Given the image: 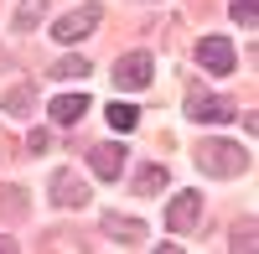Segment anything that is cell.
Masks as SVG:
<instances>
[{"instance_id": "3", "label": "cell", "mask_w": 259, "mask_h": 254, "mask_svg": "<svg viewBox=\"0 0 259 254\" xmlns=\"http://www.w3.org/2000/svg\"><path fill=\"white\" fill-rule=\"evenodd\" d=\"M47 192H52L57 207H89V202H94V197H89V182H83L78 172H68V166H57V172H52Z\"/></svg>"}, {"instance_id": "10", "label": "cell", "mask_w": 259, "mask_h": 254, "mask_svg": "<svg viewBox=\"0 0 259 254\" xmlns=\"http://www.w3.org/2000/svg\"><path fill=\"white\" fill-rule=\"evenodd\" d=\"M83 114H89V94H57L52 99V119L57 124H78Z\"/></svg>"}, {"instance_id": "11", "label": "cell", "mask_w": 259, "mask_h": 254, "mask_svg": "<svg viewBox=\"0 0 259 254\" xmlns=\"http://www.w3.org/2000/svg\"><path fill=\"white\" fill-rule=\"evenodd\" d=\"M47 11H52V0H21L16 6V31H36Z\"/></svg>"}, {"instance_id": "9", "label": "cell", "mask_w": 259, "mask_h": 254, "mask_svg": "<svg viewBox=\"0 0 259 254\" xmlns=\"http://www.w3.org/2000/svg\"><path fill=\"white\" fill-rule=\"evenodd\" d=\"M99 228L109 239H124V244H145V223L140 218H119V213H99Z\"/></svg>"}, {"instance_id": "5", "label": "cell", "mask_w": 259, "mask_h": 254, "mask_svg": "<svg viewBox=\"0 0 259 254\" xmlns=\"http://www.w3.org/2000/svg\"><path fill=\"white\" fill-rule=\"evenodd\" d=\"M150 73H156V62H150V52H124L119 62H114V89H145L150 83Z\"/></svg>"}, {"instance_id": "13", "label": "cell", "mask_w": 259, "mask_h": 254, "mask_svg": "<svg viewBox=\"0 0 259 254\" xmlns=\"http://www.w3.org/2000/svg\"><path fill=\"white\" fill-rule=\"evenodd\" d=\"M161 187H166V166H145L135 177V197H150V192H161Z\"/></svg>"}, {"instance_id": "18", "label": "cell", "mask_w": 259, "mask_h": 254, "mask_svg": "<svg viewBox=\"0 0 259 254\" xmlns=\"http://www.w3.org/2000/svg\"><path fill=\"white\" fill-rule=\"evenodd\" d=\"M233 21H239V26H254V21H259V6H254V0H239V6H233Z\"/></svg>"}, {"instance_id": "14", "label": "cell", "mask_w": 259, "mask_h": 254, "mask_svg": "<svg viewBox=\"0 0 259 254\" xmlns=\"http://www.w3.org/2000/svg\"><path fill=\"white\" fill-rule=\"evenodd\" d=\"M104 119H109L114 130L124 135V130H135V124H140V109H130V104H109V109H104Z\"/></svg>"}, {"instance_id": "12", "label": "cell", "mask_w": 259, "mask_h": 254, "mask_svg": "<svg viewBox=\"0 0 259 254\" xmlns=\"http://www.w3.org/2000/svg\"><path fill=\"white\" fill-rule=\"evenodd\" d=\"M6 114H31V104H36V89L31 83H16V89H6Z\"/></svg>"}, {"instance_id": "16", "label": "cell", "mask_w": 259, "mask_h": 254, "mask_svg": "<svg viewBox=\"0 0 259 254\" xmlns=\"http://www.w3.org/2000/svg\"><path fill=\"white\" fill-rule=\"evenodd\" d=\"M52 78H89V62H83V57H62Z\"/></svg>"}, {"instance_id": "8", "label": "cell", "mask_w": 259, "mask_h": 254, "mask_svg": "<svg viewBox=\"0 0 259 254\" xmlns=\"http://www.w3.org/2000/svg\"><path fill=\"white\" fill-rule=\"evenodd\" d=\"M89 166H94V177L114 182V177L124 172V145H94V151H89Z\"/></svg>"}, {"instance_id": "2", "label": "cell", "mask_w": 259, "mask_h": 254, "mask_svg": "<svg viewBox=\"0 0 259 254\" xmlns=\"http://www.w3.org/2000/svg\"><path fill=\"white\" fill-rule=\"evenodd\" d=\"M187 119H197V124H228L233 119V104L228 99H212L202 83H192V89H187Z\"/></svg>"}, {"instance_id": "4", "label": "cell", "mask_w": 259, "mask_h": 254, "mask_svg": "<svg viewBox=\"0 0 259 254\" xmlns=\"http://www.w3.org/2000/svg\"><path fill=\"white\" fill-rule=\"evenodd\" d=\"M99 6H94V0H89V6H78V11H68V16H57V26H52V36L57 41H68V47H73V41H83V36H89L94 26H99Z\"/></svg>"}, {"instance_id": "19", "label": "cell", "mask_w": 259, "mask_h": 254, "mask_svg": "<svg viewBox=\"0 0 259 254\" xmlns=\"http://www.w3.org/2000/svg\"><path fill=\"white\" fill-rule=\"evenodd\" d=\"M52 145V130H31V140H26V151H47Z\"/></svg>"}, {"instance_id": "15", "label": "cell", "mask_w": 259, "mask_h": 254, "mask_svg": "<svg viewBox=\"0 0 259 254\" xmlns=\"http://www.w3.org/2000/svg\"><path fill=\"white\" fill-rule=\"evenodd\" d=\"M26 213V192L21 187H0V218H21Z\"/></svg>"}, {"instance_id": "20", "label": "cell", "mask_w": 259, "mask_h": 254, "mask_svg": "<svg viewBox=\"0 0 259 254\" xmlns=\"http://www.w3.org/2000/svg\"><path fill=\"white\" fill-rule=\"evenodd\" d=\"M6 249H16V239H0V254H6Z\"/></svg>"}, {"instance_id": "17", "label": "cell", "mask_w": 259, "mask_h": 254, "mask_svg": "<svg viewBox=\"0 0 259 254\" xmlns=\"http://www.w3.org/2000/svg\"><path fill=\"white\" fill-rule=\"evenodd\" d=\"M233 249H239V254H249V249H254V223H249V218L233 228Z\"/></svg>"}, {"instance_id": "6", "label": "cell", "mask_w": 259, "mask_h": 254, "mask_svg": "<svg viewBox=\"0 0 259 254\" xmlns=\"http://www.w3.org/2000/svg\"><path fill=\"white\" fill-rule=\"evenodd\" d=\"M197 62H202L207 73H218V78H228V73H233V62H239V57H233V47H228V36H202V41H197Z\"/></svg>"}, {"instance_id": "1", "label": "cell", "mask_w": 259, "mask_h": 254, "mask_svg": "<svg viewBox=\"0 0 259 254\" xmlns=\"http://www.w3.org/2000/svg\"><path fill=\"white\" fill-rule=\"evenodd\" d=\"M197 166L207 177H244L249 172V151L233 140H202L197 145Z\"/></svg>"}, {"instance_id": "7", "label": "cell", "mask_w": 259, "mask_h": 254, "mask_svg": "<svg viewBox=\"0 0 259 254\" xmlns=\"http://www.w3.org/2000/svg\"><path fill=\"white\" fill-rule=\"evenodd\" d=\"M197 218H202V197H197V192H182L177 202L166 207V228H171V234H192Z\"/></svg>"}]
</instances>
